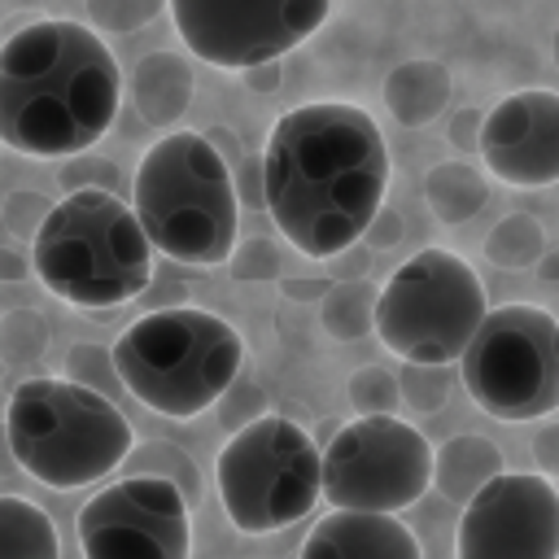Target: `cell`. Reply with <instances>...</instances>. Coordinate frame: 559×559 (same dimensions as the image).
<instances>
[{
	"label": "cell",
	"instance_id": "ffe728a7",
	"mask_svg": "<svg viewBox=\"0 0 559 559\" xmlns=\"http://www.w3.org/2000/svg\"><path fill=\"white\" fill-rule=\"evenodd\" d=\"M0 559H61V537L44 507L0 493Z\"/></svg>",
	"mask_w": 559,
	"mask_h": 559
},
{
	"label": "cell",
	"instance_id": "4dcf8cb0",
	"mask_svg": "<svg viewBox=\"0 0 559 559\" xmlns=\"http://www.w3.org/2000/svg\"><path fill=\"white\" fill-rule=\"evenodd\" d=\"M480 127H485V109H476V105L454 109V122H450V144H454L459 153H480Z\"/></svg>",
	"mask_w": 559,
	"mask_h": 559
},
{
	"label": "cell",
	"instance_id": "f1b7e54d",
	"mask_svg": "<svg viewBox=\"0 0 559 559\" xmlns=\"http://www.w3.org/2000/svg\"><path fill=\"white\" fill-rule=\"evenodd\" d=\"M214 411H218V419H223L231 432H240L245 424H253V419L271 415V411H266V393H262L258 384L240 380V376H236V384L214 402Z\"/></svg>",
	"mask_w": 559,
	"mask_h": 559
},
{
	"label": "cell",
	"instance_id": "7a4b0ae2",
	"mask_svg": "<svg viewBox=\"0 0 559 559\" xmlns=\"http://www.w3.org/2000/svg\"><path fill=\"white\" fill-rule=\"evenodd\" d=\"M122 70L105 39L44 17L0 44V144L26 157H79L118 118Z\"/></svg>",
	"mask_w": 559,
	"mask_h": 559
},
{
	"label": "cell",
	"instance_id": "44dd1931",
	"mask_svg": "<svg viewBox=\"0 0 559 559\" xmlns=\"http://www.w3.org/2000/svg\"><path fill=\"white\" fill-rule=\"evenodd\" d=\"M122 476H153V480H166L175 485L188 507L201 502V467L192 463V454L175 441H162V437H148V441H135L131 454L122 459Z\"/></svg>",
	"mask_w": 559,
	"mask_h": 559
},
{
	"label": "cell",
	"instance_id": "277c9868",
	"mask_svg": "<svg viewBox=\"0 0 559 559\" xmlns=\"http://www.w3.org/2000/svg\"><path fill=\"white\" fill-rule=\"evenodd\" d=\"M31 258L39 284L79 310L127 306L153 284V245L109 188H74L52 201Z\"/></svg>",
	"mask_w": 559,
	"mask_h": 559
},
{
	"label": "cell",
	"instance_id": "e0dca14e",
	"mask_svg": "<svg viewBox=\"0 0 559 559\" xmlns=\"http://www.w3.org/2000/svg\"><path fill=\"white\" fill-rule=\"evenodd\" d=\"M192 87H197L192 66L175 52H144L131 70V100L140 118L162 131H175V122L192 105Z\"/></svg>",
	"mask_w": 559,
	"mask_h": 559
},
{
	"label": "cell",
	"instance_id": "52a82bcc",
	"mask_svg": "<svg viewBox=\"0 0 559 559\" xmlns=\"http://www.w3.org/2000/svg\"><path fill=\"white\" fill-rule=\"evenodd\" d=\"M214 485L231 528L253 537L280 533L323 498V450L301 424L262 415L218 450Z\"/></svg>",
	"mask_w": 559,
	"mask_h": 559
},
{
	"label": "cell",
	"instance_id": "484cf974",
	"mask_svg": "<svg viewBox=\"0 0 559 559\" xmlns=\"http://www.w3.org/2000/svg\"><path fill=\"white\" fill-rule=\"evenodd\" d=\"M48 345V323L39 319V310H13L4 323H0V358L4 362H31L39 358Z\"/></svg>",
	"mask_w": 559,
	"mask_h": 559
},
{
	"label": "cell",
	"instance_id": "cb8c5ba5",
	"mask_svg": "<svg viewBox=\"0 0 559 559\" xmlns=\"http://www.w3.org/2000/svg\"><path fill=\"white\" fill-rule=\"evenodd\" d=\"M66 380H74V384H83L109 402H118V393H127L118 362H114V349H105V345H74L66 354Z\"/></svg>",
	"mask_w": 559,
	"mask_h": 559
},
{
	"label": "cell",
	"instance_id": "f546056e",
	"mask_svg": "<svg viewBox=\"0 0 559 559\" xmlns=\"http://www.w3.org/2000/svg\"><path fill=\"white\" fill-rule=\"evenodd\" d=\"M231 271H236V280H271V275H280V253L271 240H245L231 253Z\"/></svg>",
	"mask_w": 559,
	"mask_h": 559
},
{
	"label": "cell",
	"instance_id": "836d02e7",
	"mask_svg": "<svg viewBox=\"0 0 559 559\" xmlns=\"http://www.w3.org/2000/svg\"><path fill=\"white\" fill-rule=\"evenodd\" d=\"M367 236H371V245H376V249H393V245H397V236H402V218H397L393 210H384V214H376V218H371Z\"/></svg>",
	"mask_w": 559,
	"mask_h": 559
},
{
	"label": "cell",
	"instance_id": "6da1fadb",
	"mask_svg": "<svg viewBox=\"0 0 559 559\" xmlns=\"http://www.w3.org/2000/svg\"><path fill=\"white\" fill-rule=\"evenodd\" d=\"M389 148L376 118L345 100L288 109L262 148V210L301 258H336L384 210Z\"/></svg>",
	"mask_w": 559,
	"mask_h": 559
},
{
	"label": "cell",
	"instance_id": "4fadbf2b",
	"mask_svg": "<svg viewBox=\"0 0 559 559\" xmlns=\"http://www.w3.org/2000/svg\"><path fill=\"white\" fill-rule=\"evenodd\" d=\"M454 559H559V489L542 472L493 476L459 515Z\"/></svg>",
	"mask_w": 559,
	"mask_h": 559
},
{
	"label": "cell",
	"instance_id": "4316f807",
	"mask_svg": "<svg viewBox=\"0 0 559 559\" xmlns=\"http://www.w3.org/2000/svg\"><path fill=\"white\" fill-rule=\"evenodd\" d=\"M402 384V402L419 406V411H441L450 397V367H424V362H406V371L397 376Z\"/></svg>",
	"mask_w": 559,
	"mask_h": 559
},
{
	"label": "cell",
	"instance_id": "d6986e66",
	"mask_svg": "<svg viewBox=\"0 0 559 559\" xmlns=\"http://www.w3.org/2000/svg\"><path fill=\"white\" fill-rule=\"evenodd\" d=\"M424 201L437 214V223L445 227H463L472 223L485 201H489V179L472 166V162H441L428 170L424 179Z\"/></svg>",
	"mask_w": 559,
	"mask_h": 559
},
{
	"label": "cell",
	"instance_id": "8fae6325",
	"mask_svg": "<svg viewBox=\"0 0 559 559\" xmlns=\"http://www.w3.org/2000/svg\"><path fill=\"white\" fill-rule=\"evenodd\" d=\"M183 48L218 70H258L306 44L332 0H166Z\"/></svg>",
	"mask_w": 559,
	"mask_h": 559
},
{
	"label": "cell",
	"instance_id": "7402d4cb",
	"mask_svg": "<svg viewBox=\"0 0 559 559\" xmlns=\"http://www.w3.org/2000/svg\"><path fill=\"white\" fill-rule=\"evenodd\" d=\"M376 297L380 288L371 280H336L319 306V323L336 341H358L376 332Z\"/></svg>",
	"mask_w": 559,
	"mask_h": 559
},
{
	"label": "cell",
	"instance_id": "ac0fdd59",
	"mask_svg": "<svg viewBox=\"0 0 559 559\" xmlns=\"http://www.w3.org/2000/svg\"><path fill=\"white\" fill-rule=\"evenodd\" d=\"M454 96L450 70L441 61H402L397 70H389L384 79V109L402 122V127H428Z\"/></svg>",
	"mask_w": 559,
	"mask_h": 559
},
{
	"label": "cell",
	"instance_id": "5b68a950",
	"mask_svg": "<svg viewBox=\"0 0 559 559\" xmlns=\"http://www.w3.org/2000/svg\"><path fill=\"white\" fill-rule=\"evenodd\" d=\"M4 432L13 463L48 489L100 485L135 445L131 419L118 402L66 376H26L9 393Z\"/></svg>",
	"mask_w": 559,
	"mask_h": 559
},
{
	"label": "cell",
	"instance_id": "e575fe53",
	"mask_svg": "<svg viewBox=\"0 0 559 559\" xmlns=\"http://www.w3.org/2000/svg\"><path fill=\"white\" fill-rule=\"evenodd\" d=\"M550 57H555V66H559V26H555V35H550Z\"/></svg>",
	"mask_w": 559,
	"mask_h": 559
},
{
	"label": "cell",
	"instance_id": "2e32d148",
	"mask_svg": "<svg viewBox=\"0 0 559 559\" xmlns=\"http://www.w3.org/2000/svg\"><path fill=\"white\" fill-rule=\"evenodd\" d=\"M502 472H507L502 450L480 432H459L432 445V489L454 507H467Z\"/></svg>",
	"mask_w": 559,
	"mask_h": 559
},
{
	"label": "cell",
	"instance_id": "7c38bea8",
	"mask_svg": "<svg viewBox=\"0 0 559 559\" xmlns=\"http://www.w3.org/2000/svg\"><path fill=\"white\" fill-rule=\"evenodd\" d=\"M83 559H192V507L153 476H122L79 511Z\"/></svg>",
	"mask_w": 559,
	"mask_h": 559
},
{
	"label": "cell",
	"instance_id": "ba28073f",
	"mask_svg": "<svg viewBox=\"0 0 559 559\" xmlns=\"http://www.w3.org/2000/svg\"><path fill=\"white\" fill-rule=\"evenodd\" d=\"M485 314L489 301L472 262L450 249H419L380 284L376 336L402 362L450 367L463 358Z\"/></svg>",
	"mask_w": 559,
	"mask_h": 559
},
{
	"label": "cell",
	"instance_id": "30bf717a",
	"mask_svg": "<svg viewBox=\"0 0 559 559\" xmlns=\"http://www.w3.org/2000/svg\"><path fill=\"white\" fill-rule=\"evenodd\" d=\"M432 489V445L397 415H358L323 450V498L332 511L397 515Z\"/></svg>",
	"mask_w": 559,
	"mask_h": 559
},
{
	"label": "cell",
	"instance_id": "9a60e30c",
	"mask_svg": "<svg viewBox=\"0 0 559 559\" xmlns=\"http://www.w3.org/2000/svg\"><path fill=\"white\" fill-rule=\"evenodd\" d=\"M297 559H424L419 537L380 511H328L301 542Z\"/></svg>",
	"mask_w": 559,
	"mask_h": 559
},
{
	"label": "cell",
	"instance_id": "1f68e13d",
	"mask_svg": "<svg viewBox=\"0 0 559 559\" xmlns=\"http://www.w3.org/2000/svg\"><path fill=\"white\" fill-rule=\"evenodd\" d=\"M533 463L546 480H559V419H546L533 432Z\"/></svg>",
	"mask_w": 559,
	"mask_h": 559
},
{
	"label": "cell",
	"instance_id": "d6a6232c",
	"mask_svg": "<svg viewBox=\"0 0 559 559\" xmlns=\"http://www.w3.org/2000/svg\"><path fill=\"white\" fill-rule=\"evenodd\" d=\"M236 192L245 197V205H262V153L258 157H245L240 179H236Z\"/></svg>",
	"mask_w": 559,
	"mask_h": 559
},
{
	"label": "cell",
	"instance_id": "603a6c76",
	"mask_svg": "<svg viewBox=\"0 0 559 559\" xmlns=\"http://www.w3.org/2000/svg\"><path fill=\"white\" fill-rule=\"evenodd\" d=\"M485 258L493 262V266H502V271H524V266H537L542 258H546V231H542V223L533 218V214H524V210H515V214H507V218H498L493 227H489V236H485Z\"/></svg>",
	"mask_w": 559,
	"mask_h": 559
},
{
	"label": "cell",
	"instance_id": "9c48e42d",
	"mask_svg": "<svg viewBox=\"0 0 559 559\" xmlns=\"http://www.w3.org/2000/svg\"><path fill=\"white\" fill-rule=\"evenodd\" d=\"M467 397L502 419H546L559 411V319L533 301L493 306L459 358Z\"/></svg>",
	"mask_w": 559,
	"mask_h": 559
},
{
	"label": "cell",
	"instance_id": "d4e9b609",
	"mask_svg": "<svg viewBox=\"0 0 559 559\" xmlns=\"http://www.w3.org/2000/svg\"><path fill=\"white\" fill-rule=\"evenodd\" d=\"M349 402H354L358 415H397L402 384L384 367H358L349 376Z\"/></svg>",
	"mask_w": 559,
	"mask_h": 559
},
{
	"label": "cell",
	"instance_id": "5bb4252c",
	"mask_svg": "<svg viewBox=\"0 0 559 559\" xmlns=\"http://www.w3.org/2000/svg\"><path fill=\"white\" fill-rule=\"evenodd\" d=\"M480 162L507 188H546L559 179V92L520 87L485 109Z\"/></svg>",
	"mask_w": 559,
	"mask_h": 559
},
{
	"label": "cell",
	"instance_id": "3957f363",
	"mask_svg": "<svg viewBox=\"0 0 559 559\" xmlns=\"http://www.w3.org/2000/svg\"><path fill=\"white\" fill-rule=\"evenodd\" d=\"M131 210L157 253L183 266H218L236 253L240 192L227 157L205 131H166L140 157Z\"/></svg>",
	"mask_w": 559,
	"mask_h": 559
},
{
	"label": "cell",
	"instance_id": "83f0119b",
	"mask_svg": "<svg viewBox=\"0 0 559 559\" xmlns=\"http://www.w3.org/2000/svg\"><path fill=\"white\" fill-rule=\"evenodd\" d=\"M166 0H87V13L100 31H114V35H127L144 22H153L162 13Z\"/></svg>",
	"mask_w": 559,
	"mask_h": 559
},
{
	"label": "cell",
	"instance_id": "8992f818",
	"mask_svg": "<svg viewBox=\"0 0 559 559\" xmlns=\"http://www.w3.org/2000/svg\"><path fill=\"white\" fill-rule=\"evenodd\" d=\"M109 349L127 393L166 419H197L245 367L240 332L197 306L148 310Z\"/></svg>",
	"mask_w": 559,
	"mask_h": 559
}]
</instances>
